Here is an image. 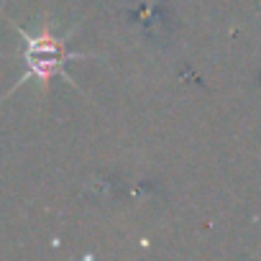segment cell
<instances>
[{"label": "cell", "instance_id": "cell-1", "mask_svg": "<svg viewBox=\"0 0 261 261\" xmlns=\"http://www.w3.org/2000/svg\"><path fill=\"white\" fill-rule=\"evenodd\" d=\"M18 34H21V41H23V62H26V74L21 77L18 85L34 80V82H39V87L44 92H49V85L62 72L64 62L74 59L80 54H69L67 51V39L69 36L54 34L46 21L44 23L39 21L34 31L18 26Z\"/></svg>", "mask_w": 261, "mask_h": 261}]
</instances>
